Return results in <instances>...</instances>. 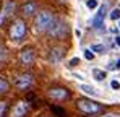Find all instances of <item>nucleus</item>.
<instances>
[{
	"label": "nucleus",
	"instance_id": "f257e3e1",
	"mask_svg": "<svg viewBox=\"0 0 120 117\" xmlns=\"http://www.w3.org/2000/svg\"><path fill=\"white\" fill-rule=\"evenodd\" d=\"M52 21H54V15L50 12H41L34 20V28H36L38 33H44V31L49 29Z\"/></svg>",
	"mask_w": 120,
	"mask_h": 117
},
{
	"label": "nucleus",
	"instance_id": "f03ea898",
	"mask_svg": "<svg viewBox=\"0 0 120 117\" xmlns=\"http://www.w3.org/2000/svg\"><path fill=\"white\" fill-rule=\"evenodd\" d=\"M76 106H78V109H80L81 112H84V114H98L102 109V106H101L99 102H96L93 99H78Z\"/></svg>",
	"mask_w": 120,
	"mask_h": 117
},
{
	"label": "nucleus",
	"instance_id": "7ed1b4c3",
	"mask_svg": "<svg viewBox=\"0 0 120 117\" xmlns=\"http://www.w3.org/2000/svg\"><path fill=\"white\" fill-rule=\"evenodd\" d=\"M24 34H26V23L23 20H15L10 28V38L15 41H20L24 38Z\"/></svg>",
	"mask_w": 120,
	"mask_h": 117
},
{
	"label": "nucleus",
	"instance_id": "20e7f679",
	"mask_svg": "<svg viewBox=\"0 0 120 117\" xmlns=\"http://www.w3.org/2000/svg\"><path fill=\"white\" fill-rule=\"evenodd\" d=\"M47 33L50 34V36H54V38H63L65 34H67V24L62 21V20H55L54 18V21H52V24L49 26V29H47Z\"/></svg>",
	"mask_w": 120,
	"mask_h": 117
},
{
	"label": "nucleus",
	"instance_id": "39448f33",
	"mask_svg": "<svg viewBox=\"0 0 120 117\" xmlns=\"http://www.w3.org/2000/svg\"><path fill=\"white\" fill-rule=\"evenodd\" d=\"M105 12H107V3H104L102 7L99 8V13L93 18V28L96 29V31H99V29H102L105 24H104V16H105Z\"/></svg>",
	"mask_w": 120,
	"mask_h": 117
},
{
	"label": "nucleus",
	"instance_id": "423d86ee",
	"mask_svg": "<svg viewBox=\"0 0 120 117\" xmlns=\"http://www.w3.org/2000/svg\"><path fill=\"white\" fill-rule=\"evenodd\" d=\"M33 85V75L31 73H23L15 80V86L18 90H28Z\"/></svg>",
	"mask_w": 120,
	"mask_h": 117
},
{
	"label": "nucleus",
	"instance_id": "0eeeda50",
	"mask_svg": "<svg viewBox=\"0 0 120 117\" xmlns=\"http://www.w3.org/2000/svg\"><path fill=\"white\" fill-rule=\"evenodd\" d=\"M28 102L26 101H18L13 109H11V117H24V114L28 112Z\"/></svg>",
	"mask_w": 120,
	"mask_h": 117
},
{
	"label": "nucleus",
	"instance_id": "6e6552de",
	"mask_svg": "<svg viewBox=\"0 0 120 117\" xmlns=\"http://www.w3.org/2000/svg\"><path fill=\"white\" fill-rule=\"evenodd\" d=\"M49 98L57 99V101H62V99L70 98V91H68L67 88H52V90L49 91Z\"/></svg>",
	"mask_w": 120,
	"mask_h": 117
},
{
	"label": "nucleus",
	"instance_id": "1a4fd4ad",
	"mask_svg": "<svg viewBox=\"0 0 120 117\" xmlns=\"http://www.w3.org/2000/svg\"><path fill=\"white\" fill-rule=\"evenodd\" d=\"M20 62L23 65H31L33 63V60H34V52H33V49H23L20 52Z\"/></svg>",
	"mask_w": 120,
	"mask_h": 117
},
{
	"label": "nucleus",
	"instance_id": "9d476101",
	"mask_svg": "<svg viewBox=\"0 0 120 117\" xmlns=\"http://www.w3.org/2000/svg\"><path fill=\"white\" fill-rule=\"evenodd\" d=\"M36 12H38V5H36L34 2H24V3L21 5V13H23L24 16H33Z\"/></svg>",
	"mask_w": 120,
	"mask_h": 117
},
{
	"label": "nucleus",
	"instance_id": "9b49d317",
	"mask_svg": "<svg viewBox=\"0 0 120 117\" xmlns=\"http://www.w3.org/2000/svg\"><path fill=\"white\" fill-rule=\"evenodd\" d=\"M13 12H15V2H13V0H8V2L5 3L3 12H2V13H3V18H5V16H10Z\"/></svg>",
	"mask_w": 120,
	"mask_h": 117
},
{
	"label": "nucleus",
	"instance_id": "f8f14e48",
	"mask_svg": "<svg viewBox=\"0 0 120 117\" xmlns=\"http://www.w3.org/2000/svg\"><path fill=\"white\" fill-rule=\"evenodd\" d=\"M62 55H63V51L62 49H52L50 51V60L52 62H59L60 58H62Z\"/></svg>",
	"mask_w": 120,
	"mask_h": 117
},
{
	"label": "nucleus",
	"instance_id": "ddd939ff",
	"mask_svg": "<svg viewBox=\"0 0 120 117\" xmlns=\"http://www.w3.org/2000/svg\"><path fill=\"white\" fill-rule=\"evenodd\" d=\"M8 90H10V83H8L3 77H0V94L8 93Z\"/></svg>",
	"mask_w": 120,
	"mask_h": 117
},
{
	"label": "nucleus",
	"instance_id": "4468645a",
	"mask_svg": "<svg viewBox=\"0 0 120 117\" xmlns=\"http://www.w3.org/2000/svg\"><path fill=\"white\" fill-rule=\"evenodd\" d=\"M80 90H81V91H84V93H88V94H91V96H98V90H96V88H93V86L81 85Z\"/></svg>",
	"mask_w": 120,
	"mask_h": 117
},
{
	"label": "nucleus",
	"instance_id": "2eb2a0df",
	"mask_svg": "<svg viewBox=\"0 0 120 117\" xmlns=\"http://www.w3.org/2000/svg\"><path fill=\"white\" fill-rule=\"evenodd\" d=\"M105 46L104 44H93L91 46V52H96V54H105Z\"/></svg>",
	"mask_w": 120,
	"mask_h": 117
},
{
	"label": "nucleus",
	"instance_id": "dca6fc26",
	"mask_svg": "<svg viewBox=\"0 0 120 117\" xmlns=\"http://www.w3.org/2000/svg\"><path fill=\"white\" fill-rule=\"evenodd\" d=\"M93 77L96 78L98 81H102V80L105 78V72H104V70H99V68H94V70H93Z\"/></svg>",
	"mask_w": 120,
	"mask_h": 117
},
{
	"label": "nucleus",
	"instance_id": "f3484780",
	"mask_svg": "<svg viewBox=\"0 0 120 117\" xmlns=\"http://www.w3.org/2000/svg\"><path fill=\"white\" fill-rule=\"evenodd\" d=\"M86 7H88L89 10H94V8L98 7V0H86Z\"/></svg>",
	"mask_w": 120,
	"mask_h": 117
},
{
	"label": "nucleus",
	"instance_id": "a211bd4d",
	"mask_svg": "<svg viewBox=\"0 0 120 117\" xmlns=\"http://www.w3.org/2000/svg\"><path fill=\"white\" fill-rule=\"evenodd\" d=\"M119 18H120V10L119 8L112 10V12H110V20H119Z\"/></svg>",
	"mask_w": 120,
	"mask_h": 117
},
{
	"label": "nucleus",
	"instance_id": "6ab92c4d",
	"mask_svg": "<svg viewBox=\"0 0 120 117\" xmlns=\"http://www.w3.org/2000/svg\"><path fill=\"white\" fill-rule=\"evenodd\" d=\"M84 57L88 58V60H93L94 58V52H91V49H86L84 51Z\"/></svg>",
	"mask_w": 120,
	"mask_h": 117
},
{
	"label": "nucleus",
	"instance_id": "aec40b11",
	"mask_svg": "<svg viewBox=\"0 0 120 117\" xmlns=\"http://www.w3.org/2000/svg\"><path fill=\"white\" fill-rule=\"evenodd\" d=\"M101 117H120L119 112H107V114H102Z\"/></svg>",
	"mask_w": 120,
	"mask_h": 117
},
{
	"label": "nucleus",
	"instance_id": "412c9836",
	"mask_svg": "<svg viewBox=\"0 0 120 117\" xmlns=\"http://www.w3.org/2000/svg\"><path fill=\"white\" fill-rule=\"evenodd\" d=\"M76 63H80V58H78V57H75V58L70 60V67H75Z\"/></svg>",
	"mask_w": 120,
	"mask_h": 117
},
{
	"label": "nucleus",
	"instance_id": "4be33fe9",
	"mask_svg": "<svg viewBox=\"0 0 120 117\" xmlns=\"http://www.w3.org/2000/svg\"><path fill=\"white\" fill-rule=\"evenodd\" d=\"M110 86H112L114 90H120V83H119V81H115V80H114V81L110 83Z\"/></svg>",
	"mask_w": 120,
	"mask_h": 117
},
{
	"label": "nucleus",
	"instance_id": "5701e85b",
	"mask_svg": "<svg viewBox=\"0 0 120 117\" xmlns=\"http://www.w3.org/2000/svg\"><path fill=\"white\" fill-rule=\"evenodd\" d=\"M3 111H5V102H0V117L3 116Z\"/></svg>",
	"mask_w": 120,
	"mask_h": 117
},
{
	"label": "nucleus",
	"instance_id": "b1692460",
	"mask_svg": "<svg viewBox=\"0 0 120 117\" xmlns=\"http://www.w3.org/2000/svg\"><path fill=\"white\" fill-rule=\"evenodd\" d=\"M114 39H115V44L120 47V36H117V38H114Z\"/></svg>",
	"mask_w": 120,
	"mask_h": 117
},
{
	"label": "nucleus",
	"instance_id": "393cba45",
	"mask_svg": "<svg viewBox=\"0 0 120 117\" xmlns=\"http://www.w3.org/2000/svg\"><path fill=\"white\" fill-rule=\"evenodd\" d=\"M60 2H65V0H60Z\"/></svg>",
	"mask_w": 120,
	"mask_h": 117
},
{
	"label": "nucleus",
	"instance_id": "a878e982",
	"mask_svg": "<svg viewBox=\"0 0 120 117\" xmlns=\"http://www.w3.org/2000/svg\"><path fill=\"white\" fill-rule=\"evenodd\" d=\"M119 28H120V23H119Z\"/></svg>",
	"mask_w": 120,
	"mask_h": 117
}]
</instances>
